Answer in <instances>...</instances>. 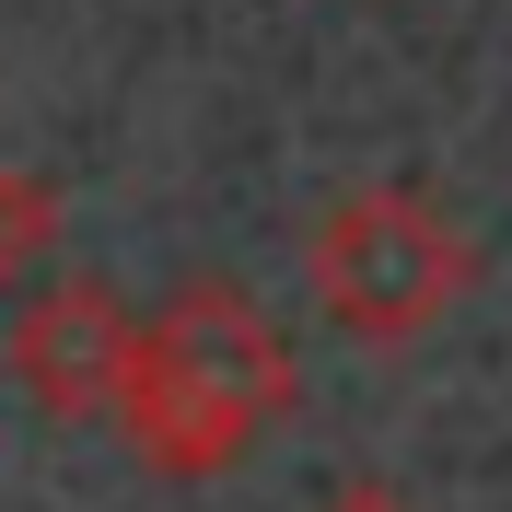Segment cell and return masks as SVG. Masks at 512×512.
Returning <instances> with one entry per match:
<instances>
[{
    "instance_id": "obj_5",
    "label": "cell",
    "mask_w": 512,
    "mask_h": 512,
    "mask_svg": "<svg viewBox=\"0 0 512 512\" xmlns=\"http://www.w3.org/2000/svg\"><path fill=\"white\" fill-rule=\"evenodd\" d=\"M315 512H419V501H408V489H384V478H350V489H326Z\"/></svg>"
},
{
    "instance_id": "obj_1",
    "label": "cell",
    "mask_w": 512,
    "mask_h": 512,
    "mask_svg": "<svg viewBox=\"0 0 512 512\" xmlns=\"http://www.w3.org/2000/svg\"><path fill=\"white\" fill-rule=\"evenodd\" d=\"M291 408V350L233 280H187L152 326H128L117 419L163 478H222L245 466L256 431Z\"/></svg>"
},
{
    "instance_id": "obj_2",
    "label": "cell",
    "mask_w": 512,
    "mask_h": 512,
    "mask_svg": "<svg viewBox=\"0 0 512 512\" xmlns=\"http://www.w3.org/2000/svg\"><path fill=\"white\" fill-rule=\"evenodd\" d=\"M315 291L350 338H419L466 291V233L419 187H361L315 222Z\"/></svg>"
},
{
    "instance_id": "obj_3",
    "label": "cell",
    "mask_w": 512,
    "mask_h": 512,
    "mask_svg": "<svg viewBox=\"0 0 512 512\" xmlns=\"http://www.w3.org/2000/svg\"><path fill=\"white\" fill-rule=\"evenodd\" d=\"M128 303L105 280H47L12 326V384H24L47 419H94L117 408V373H128Z\"/></svg>"
},
{
    "instance_id": "obj_4",
    "label": "cell",
    "mask_w": 512,
    "mask_h": 512,
    "mask_svg": "<svg viewBox=\"0 0 512 512\" xmlns=\"http://www.w3.org/2000/svg\"><path fill=\"white\" fill-rule=\"evenodd\" d=\"M59 256V187L47 175H0V280H24Z\"/></svg>"
}]
</instances>
